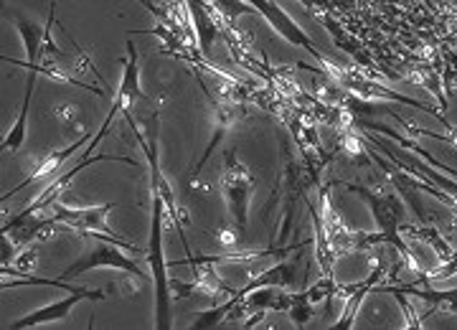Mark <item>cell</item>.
<instances>
[{"label":"cell","mask_w":457,"mask_h":330,"mask_svg":"<svg viewBox=\"0 0 457 330\" xmlns=\"http://www.w3.org/2000/svg\"><path fill=\"white\" fill-rule=\"evenodd\" d=\"M117 203H107V206H87V209H71V206H56V214L51 216L54 224H64L66 229L77 231L87 239H112L120 242L122 247L137 252V247H132L130 242L120 239L117 234H112L110 224H107V216L112 211Z\"/></svg>","instance_id":"8992f818"},{"label":"cell","mask_w":457,"mask_h":330,"mask_svg":"<svg viewBox=\"0 0 457 330\" xmlns=\"http://www.w3.org/2000/svg\"><path fill=\"white\" fill-rule=\"evenodd\" d=\"M84 143H87V135H82V137H79V140H77L74 145H69L66 150H54V153H49V155H46V158H44L41 163L36 165V170H33V173L29 176V178H26V181L21 183V186H16L13 191H8V194H5L3 198H11L13 194H18V191H23V188H31V186H44L46 181H51V178H54V176L59 173V168H62V165H64L66 161H69V158H71V155L77 153V150L82 148Z\"/></svg>","instance_id":"8fae6325"},{"label":"cell","mask_w":457,"mask_h":330,"mask_svg":"<svg viewBox=\"0 0 457 330\" xmlns=\"http://www.w3.org/2000/svg\"><path fill=\"white\" fill-rule=\"evenodd\" d=\"M221 196L227 201L228 214L234 216V224H237V231H246V224H249V206H252V196H254V186H257V178L249 173L237 150H224V170H221Z\"/></svg>","instance_id":"3957f363"},{"label":"cell","mask_w":457,"mask_h":330,"mask_svg":"<svg viewBox=\"0 0 457 330\" xmlns=\"http://www.w3.org/2000/svg\"><path fill=\"white\" fill-rule=\"evenodd\" d=\"M33 87H36V71H31V77H29L26 97H23V104H21V115H18V120L13 122L11 132L3 137V153H16V150H21V145L26 143V120H29V107H31Z\"/></svg>","instance_id":"ac0fdd59"},{"label":"cell","mask_w":457,"mask_h":330,"mask_svg":"<svg viewBox=\"0 0 457 330\" xmlns=\"http://www.w3.org/2000/svg\"><path fill=\"white\" fill-rule=\"evenodd\" d=\"M186 8L194 13V33H196V44H198V51H201V56L204 59H209L212 56V49H213V41H216V36H219V18L213 13V8L209 5H201L198 0H188L186 3Z\"/></svg>","instance_id":"7c38bea8"},{"label":"cell","mask_w":457,"mask_h":330,"mask_svg":"<svg viewBox=\"0 0 457 330\" xmlns=\"http://www.w3.org/2000/svg\"><path fill=\"white\" fill-rule=\"evenodd\" d=\"M120 247H122V244H120V242H112V239H97L84 257H79L77 262L66 267L64 275H62V280L77 277V275H82V272H87V269H97V267L122 269V272H128V275H135L137 280H145L143 269L132 262L128 254H122Z\"/></svg>","instance_id":"52a82bcc"},{"label":"cell","mask_w":457,"mask_h":330,"mask_svg":"<svg viewBox=\"0 0 457 330\" xmlns=\"http://www.w3.org/2000/svg\"><path fill=\"white\" fill-rule=\"evenodd\" d=\"M343 87H348L351 92H356V95H361V97H384V99H396V102H404V104H409V107H420V110H425V112H429L432 117H437L445 128H450L447 125V120L435 110V107H429V104H422V102H417V99L411 97H404V95H399V92H392V89H386V87H381V84L376 82H369V79H361V77H356V74H345L341 82Z\"/></svg>","instance_id":"30bf717a"},{"label":"cell","mask_w":457,"mask_h":330,"mask_svg":"<svg viewBox=\"0 0 457 330\" xmlns=\"http://www.w3.org/2000/svg\"><path fill=\"white\" fill-rule=\"evenodd\" d=\"M104 290H92V287H77L74 293H69L64 300H59V302H51L46 308H38V310H33V313L23 315V318H18L13 320L8 328L18 330V328H36V326H41V323H54V320H64L66 315L71 313V308L74 305H79L82 300H104Z\"/></svg>","instance_id":"9c48e42d"},{"label":"cell","mask_w":457,"mask_h":330,"mask_svg":"<svg viewBox=\"0 0 457 330\" xmlns=\"http://www.w3.org/2000/svg\"><path fill=\"white\" fill-rule=\"evenodd\" d=\"M56 117H59V122H62V125H71L74 130H79L84 135L82 120H79V110H77L74 104H59V107H56Z\"/></svg>","instance_id":"603a6c76"},{"label":"cell","mask_w":457,"mask_h":330,"mask_svg":"<svg viewBox=\"0 0 457 330\" xmlns=\"http://www.w3.org/2000/svg\"><path fill=\"white\" fill-rule=\"evenodd\" d=\"M122 64H125V69H122V82L117 87V95H114L112 99V110H110L104 125H102L97 132L102 137L107 135L112 120L120 115L122 110H128L135 99H145L143 89H140V59H137V51H135V44H132V41H128V56L122 59Z\"/></svg>","instance_id":"ba28073f"},{"label":"cell","mask_w":457,"mask_h":330,"mask_svg":"<svg viewBox=\"0 0 457 330\" xmlns=\"http://www.w3.org/2000/svg\"><path fill=\"white\" fill-rule=\"evenodd\" d=\"M345 188H348V194H356L369 203V209H371V214L376 219V227H378V234L384 236V244H392L402 254V260L414 267V254H411V249L402 236V219H404L402 198L396 194H389V191H371V188H366L361 183H345Z\"/></svg>","instance_id":"7a4b0ae2"},{"label":"cell","mask_w":457,"mask_h":330,"mask_svg":"<svg viewBox=\"0 0 457 330\" xmlns=\"http://www.w3.org/2000/svg\"><path fill=\"white\" fill-rule=\"evenodd\" d=\"M188 264L194 267V287H198L201 293L212 295L213 300L219 295H234V287L213 272L212 264L196 262V260H188Z\"/></svg>","instance_id":"e0dca14e"},{"label":"cell","mask_w":457,"mask_h":330,"mask_svg":"<svg viewBox=\"0 0 457 330\" xmlns=\"http://www.w3.org/2000/svg\"><path fill=\"white\" fill-rule=\"evenodd\" d=\"M384 272H386V267L384 264L378 262L376 264V269L366 277V280H361L356 282V290L348 295V302H345V310H343V315L338 318V323H336V328L343 330V328H348V326H353V320H356V313H359V305L363 302V297H366V293L369 290H374V285L381 277H384Z\"/></svg>","instance_id":"9a60e30c"},{"label":"cell","mask_w":457,"mask_h":330,"mask_svg":"<svg viewBox=\"0 0 457 330\" xmlns=\"http://www.w3.org/2000/svg\"><path fill=\"white\" fill-rule=\"evenodd\" d=\"M356 125V130H363V132H378V135H386V137H392V140H396L399 145H404L407 150H414L420 158H422V163L432 165V168H442L445 173H453L455 176V168H450V165H442L437 158H432V153H427V150H422L414 140H407V137H402L399 132H394L392 128H386V125H381V122H353Z\"/></svg>","instance_id":"2e32d148"},{"label":"cell","mask_w":457,"mask_h":330,"mask_svg":"<svg viewBox=\"0 0 457 330\" xmlns=\"http://www.w3.org/2000/svg\"><path fill=\"white\" fill-rule=\"evenodd\" d=\"M402 236H411L414 242H425L435 249V254L440 257V262H455V252L450 249V244L440 236V231L435 227H404L402 224Z\"/></svg>","instance_id":"d6986e66"},{"label":"cell","mask_w":457,"mask_h":330,"mask_svg":"<svg viewBox=\"0 0 457 330\" xmlns=\"http://www.w3.org/2000/svg\"><path fill=\"white\" fill-rule=\"evenodd\" d=\"M16 29L18 33H21V38H23V46H26V54H29V62L23 64V62L5 59V56H3V62H5V64H18V66L38 64V59L44 56V46H46V29L36 26V23H31L29 18H23V16H16Z\"/></svg>","instance_id":"4fadbf2b"},{"label":"cell","mask_w":457,"mask_h":330,"mask_svg":"<svg viewBox=\"0 0 457 330\" xmlns=\"http://www.w3.org/2000/svg\"><path fill=\"white\" fill-rule=\"evenodd\" d=\"M36 262H38V247H26V252L18 257L16 264L21 267V272H29L36 267Z\"/></svg>","instance_id":"cb8c5ba5"},{"label":"cell","mask_w":457,"mask_h":330,"mask_svg":"<svg viewBox=\"0 0 457 330\" xmlns=\"http://www.w3.org/2000/svg\"><path fill=\"white\" fill-rule=\"evenodd\" d=\"M399 293H404V295H414V297H422L425 302H429V310L425 313V318H429L432 313H437V310H445V313H453L455 315V302H457V290H422V287H417V285H394Z\"/></svg>","instance_id":"5bb4252c"},{"label":"cell","mask_w":457,"mask_h":330,"mask_svg":"<svg viewBox=\"0 0 457 330\" xmlns=\"http://www.w3.org/2000/svg\"><path fill=\"white\" fill-rule=\"evenodd\" d=\"M252 8H254V11H260L262 16L267 18V23H270V26H272V29H275V31H278L279 36L285 38V41H290V44H295V46L305 49L308 54H311L312 59H315V62L326 64L328 74H333V79H336V82H341L343 77H345V71H343V69H338V66H336V62H330L326 54L315 46V41H312L311 36L303 31V29L295 23L293 18L287 16V13L279 8L278 3H272V0H252Z\"/></svg>","instance_id":"5b68a950"},{"label":"cell","mask_w":457,"mask_h":330,"mask_svg":"<svg viewBox=\"0 0 457 330\" xmlns=\"http://www.w3.org/2000/svg\"><path fill=\"white\" fill-rule=\"evenodd\" d=\"M128 125H130L135 140L140 143V148L145 150L147 165H150V186H153V188H158V194H161V198H163V203H165V211H168V221L173 224V229L179 231L180 244H183V249L188 252V239H186V234H183V224H186L188 219L180 214L179 201H176V196H173V188H170V183H168V178L163 176V170H161V161H158V125H161V115H158V112L153 115V122H150V143L143 137V132L137 130V125H135V120H132L130 115H128Z\"/></svg>","instance_id":"277c9868"},{"label":"cell","mask_w":457,"mask_h":330,"mask_svg":"<svg viewBox=\"0 0 457 330\" xmlns=\"http://www.w3.org/2000/svg\"><path fill=\"white\" fill-rule=\"evenodd\" d=\"M414 79L422 84V87H427L435 97H437V102H440L442 110H447L450 104H447V99H445V95H442L440 89V79H437V74L432 71V69H427V66H422L420 71H414Z\"/></svg>","instance_id":"7402d4cb"},{"label":"cell","mask_w":457,"mask_h":330,"mask_svg":"<svg viewBox=\"0 0 457 330\" xmlns=\"http://www.w3.org/2000/svg\"><path fill=\"white\" fill-rule=\"evenodd\" d=\"M150 239H147L145 257L153 267V280H155V326L161 330L173 328V313H170V280H168V262L163 257V224H165V203L158 188L150 186Z\"/></svg>","instance_id":"6da1fadb"},{"label":"cell","mask_w":457,"mask_h":330,"mask_svg":"<svg viewBox=\"0 0 457 330\" xmlns=\"http://www.w3.org/2000/svg\"><path fill=\"white\" fill-rule=\"evenodd\" d=\"M311 206V216H312V224H315V252H318V262L323 267V272L326 275H333V264H336V252L330 247V239H328V231L326 224H323V219H320V211Z\"/></svg>","instance_id":"ffe728a7"},{"label":"cell","mask_w":457,"mask_h":330,"mask_svg":"<svg viewBox=\"0 0 457 330\" xmlns=\"http://www.w3.org/2000/svg\"><path fill=\"white\" fill-rule=\"evenodd\" d=\"M287 313H290V320H293L297 328L305 326V323H311V318L315 315V305L308 300L305 290L290 293V308H287Z\"/></svg>","instance_id":"44dd1931"}]
</instances>
